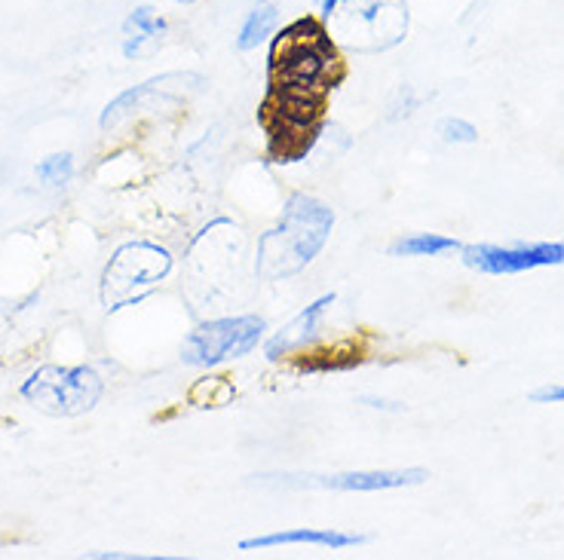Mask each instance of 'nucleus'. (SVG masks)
<instances>
[{
  "mask_svg": "<svg viewBox=\"0 0 564 560\" xmlns=\"http://www.w3.org/2000/svg\"><path fill=\"white\" fill-rule=\"evenodd\" d=\"M268 331V322L258 316H234L215 319L194 328L182 347V359L194 367H215L230 359H242L258 347V340Z\"/></svg>",
  "mask_w": 564,
  "mask_h": 560,
  "instance_id": "5",
  "label": "nucleus"
},
{
  "mask_svg": "<svg viewBox=\"0 0 564 560\" xmlns=\"http://www.w3.org/2000/svg\"><path fill=\"white\" fill-rule=\"evenodd\" d=\"M340 3H344V0H319V10H323L325 19H332V15L338 13Z\"/></svg>",
  "mask_w": 564,
  "mask_h": 560,
  "instance_id": "17",
  "label": "nucleus"
},
{
  "mask_svg": "<svg viewBox=\"0 0 564 560\" xmlns=\"http://www.w3.org/2000/svg\"><path fill=\"white\" fill-rule=\"evenodd\" d=\"M101 389H105L101 377L86 364L77 367L46 364L22 383V398L53 417H80L99 405Z\"/></svg>",
  "mask_w": 564,
  "mask_h": 560,
  "instance_id": "3",
  "label": "nucleus"
},
{
  "mask_svg": "<svg viewBox=\"0 0 564 560\" xmlns=\"http://www.w3.org/2000/svg\"><path fill=\"white\" fill-rule=\"evenodd\" d=\"M362 542H366V536H359V532L311 530V527H297V530L268 532V536H254V539H242L240 551H254V548H276V546L352 548V546H362Z\"/></svg>",
  "mask_w": 564,
  "mask_h": 560,
  "instance_id": "9",
  "label": "nucleus"
},
{
  "mask_svg": "<svg viewBox=\"0 0 564 560\" xmlns=\"http://www.w3.org/2000/svg\"><path fill=\"white\" fill-rule=\"evenodd\" d=\"M436 132L445 144H473V141H479V129L460 120V117H445L436 127Z\"/></svg>",
  "mask_w": 564,
  "mask_h": 560,
  "instance_id": "15",
  "label": "nucleus"
},
{
  "mask_svg": "<svg viewBox=\"0 0 564 560\" xmlns=\"http://www.w3.org/2000/svg\"><path fill=\"white\" fill-rule=\"evenodd\" d=\"M464 245L454 237H438V233H414V237L399 239L390 245L395 257H436L445 252H460Z\"/></svg>",
  "mask_w": 564,
  "mask_h": 560,
  "instance_id": "12",
  "label": "nucleus"
},
{
  "mask_svg": "<svg viewBox=\"0 0 564 560\" xmlns=\"http://www.w3.org/2000/svg\"><path fill=\"white\" fill-rule=\"evenodd\" d=\"M163 34H166V19L154 7H135L123 22V56H141L144 43L160 41Z\"/></svg>",
  "mask_w": 564,
  "mask_h": 560,
  "instance_id": "10",
  "label": "nucleus"
},
{
  "mask_svg": "<svg viewBox=\"0 0 564 560\" xmlns=\"http://www.w3.org/2000/svg\"><path fill=\"white\" fill-rule=\"evenodd\" d=\"M534 405H564V383H550L531 393Z\"/></svg>",
  "mask_w": 564,
  "mask_h": 560,
  "instance_id": "16",
  "label": "nucleus"
},
{
  "mask_svg": "<svg viewBox=\"0 0 564 560\" xmlns=\"http://www.w3.org/2000/svg\"><path fill=\"white\" fill-rule=\"evenodd\" d=\"M276 70H280L282 84L292 92H307L313 86H319L335 68V53L325 41V34L313 22L301 19L292 29L282 34L280 46L273 53Z\"/></svg>",
  "mask_w": 564,
  "mask_h": 560,
  "instance_id": "4",
  "label": "nucleus"
},
{
  "mask_svg": "<svg viewBox=\"0 0 564 560\" xmlns=\"http://www.w3.org/2000/svg\"><path fill=\"white\" fill-rule=\"evenodd\" d=\"M430 477L426 469H378V472H340V475H311L304 487H325L344 493H381L399 487H417Z\"/></svg>",
  "mask_w": 564,
  "mask_h": 560,
  "instance_id": "7",
  "label": "nucleus"
},
{
  "mask_svg": "<svg viewBox=\"0 0 564 560\" xmlns=\"http://www.w3.org/2000/svg\"><path fill=\"white\" fill-rule=\"evenodd\" d=\"M464 264L485 276H516L540 266L564 264V242H519V245H464Z\"/></svg>",
  "mask_w": 564,
  "mask_h": 560,
  "instance_id": "6",
  "label": "nucleus"
},
{
  "mask_svg": "<svg viewBox=\"0 0 564 560\" xmlns=\"http://www.w3.org/2000/svg\"><path fill=\"white\" fill-rule=\"evenodd\" d=\"M332 227H335V211L319 199L295 194L285 202L280 224L258 239L254 273L268 282L295 276L323 252Z\"/></svg>",
  "mask_w": 564,
  "mask_h": 560,
  "instance_id": "1",
  "label": "nucleus"
},
{
  "mask_svg": "<svg viewBox=\"0 0 564 560\" xmlns=\"http://www.w3.org/2000/svg\"><path fill=\"white\" fill-rule=\"evenodd\" d=\"M172 270V254L154 242H127L101 273V304L108 309L139 304Z\"/></svg>",
  "mask_w": 564,
  "mask_h": 560,
  "instance_id": "2",
  "label": "nucleus"
},
{
  "mask_svg": "<svg viewBox=\"0 0 564 560\" xmlns=\"http://www.w3.org/2000/svg\"><path fill=\"white\" fill-rule=\"evenodd\" d=\"M332 304H335V295H323L319 300H313L307 309H301L295 319L282 328L280 334L270 337L268 347H264L268 359H282V355H289V352L304 350L313 337H316V331H319L325 309L332 307Z\"/></svg>",
  "mask_w": 564,
  "mask_h": 560,
  "instance_id": "8",
  "label": "nucleus"
},
{
  "mask_svg": "<svg viewBox=\"0 0 564 560\" xmlns=\"http://www.w3.org/2000/svg\"><path fill=\"white\" fill-rule=\"evenodd\" d=\"M172 3H197V0H172Z\"/></svg>",
  "mask_w": 564,
  "mask_h": 560,
  "instance_id": "19",
  "label": "nucleus"
},
{
  "mask_svg": "<svg viewBox=\"0 0 564 560\" xmlns=\"http://www.w3.org/2000/svg\"><path fill=\"white\" fill-rule=\"evenodd\" d=\"M362 402H366V405H371V407H387V410H402V407H399V405H390V402H381V398H362Z\"/></svg>",
  "mask_w": 564,
  "mask_h": 560,
  "instance_id": "18",
  "label": "nucleus"
},
{
  "mask_svg": "<svg viewBox=\"0 0 564 560\" xmlns=\"http://www.w3.org/2000/svg\"><path fill=\"white\" fill-rule=\"evenodd\" d=\"M273 29H276V7L261 0V3H258L254 10H249V15H246V22H242V29H240V37H237V46H240L242 53L258 50V46L273 34Z\"/></svg>",
  "mask_w": 564,
  "mask_h": 560,
  "instance_id": "13",
  "label": "nucleus"
},
{
  "mask_svg": "<svg viewBox=\"0 0 564 560\" xmlns=\"http://www.w3.org/2000/svg\"><path fill=\"white\" fill-rule=\"evenodd\" d=\"M172 77H175V74H166V77H154V80H148V84L135 86V89H127L123 96H117V99H113L111 105L105 108V111H101L99 127L101 129H113L117 123H120V120H127L129 113L139 111L141 101H148L151 96H156V92H160L163 86L170 84Z\"/></svg>",
  "mask_w": 564,
  "mask_h": 560,
  "instance_id": "11",
  "label": "nucleus"
},
{
  "mask_svg": "<svg viewBox=\"0 0 564 560\" xmlns=\"http://www.w3.org/2000/svg\"><path fill=\"white\" fill-rule=\"evenodd\" d=\"M70 175H74V156L65 151V154H53L46 156L37 163V178L46 187H62V184L70 182Z\"/></svg>",
  "mask_w": 564,
  "mask_h": 560,
  "instance_id": "14",
  "label": "nucleus"
}]
</instances>
